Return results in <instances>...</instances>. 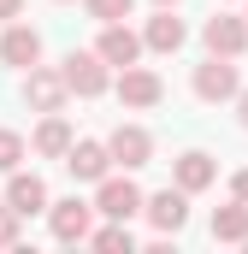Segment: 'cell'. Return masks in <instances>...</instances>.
Segmentation results:
<instances>
[{
	"label": "cell",
	"mask_w": 248,
	"mask_h": 254,
	"mask_svg": "<svg viewBox=\"0 0 248 254\" xmlns=\"http://www.w3.org/2000/svg\"><path fill=\"white\" fill-rule=\"evenodd\" d=\"M95 54H101V60L113 65V71H119V65H136L142 60V30H130V24H101V42H95Z\"/></svg>",
	"instance_id": "15"
},
{
	"label": "cell",
	"mask_w": 248,
	"mask_h": 254,
	"mask_svg": "<svg viewBox=\"0 0 248 254\" xmlns=\"http://www.w3.org/2000/svg\"><path fill=\"white\" fill-rule=\"evenodd\" d=\"M142 213V190L130 172H107L95 184V219H136Z\"/></svg>",
	"instance_id": "4"
},
{
	"label": "cell",
	"mask_w": 248,
	"mask_h": 254,
	"mask_svg": "<svg viewBox=\"0 0 248 254\" xmlns=\"http://www.w3.org/2000/svg\"><path fill=\"white\" fill-rule=\"evenodd\" d=\"M219 6H231V0H219Z\"/></svg>",
	"instance_id": "27"
},
{
	"label": "cell",
	"mask_w": 248,
	"mask_h": 254,
	"mask_svg": "<svg viewBox=\"0 0 248 254\" xmlns=\"http://www.w3.org/2000/svg\"><path fill=\"white\" fill-rule=\"evenodd\" d=\"M237 119H243V130H248V89H237Z\"/></svg>",
	"instance_id": "24"
},
{
	"label": "cell",
	"mask_w": 248,
	"mask_h": 254,
	"mask_svg": "<svg viewBox=\"0 0 248 254\" xmlns=\"http://www.w3.org/2000/svg\"><path fill=\"white\" fill-rule=\"evenodd\" d=\"M18 95H24L30 113H65V77L54 65H42V60L24 71V89H18Z\"/></svg>",
	"instance_id": "8"
},
{
	"label": "cell",
	"mask_w": 248,
	"mask_h": 254,
	"mask_svg": "<svg viewBox=\"0 0 248 254\" xmlns=\"http://www.w3.org/2000/svg\"><path fill=\"white\" fill-rule=\"evenodd\" d=\"M142 219L154 225V237H178L189 225V195L178 190V184H166V190L142 195Z\"/></svg>",
	"instance_id": "5"
},
{
	"label": "cell",
	"mask_w": 248,
	"mask_h": 254,
	"mask_svg": "<svg viewBox=\"0 0 248 254\" xmlns=\"http://www.w3.org/2000/svg\"><path fill=\"white\" fill-rule=\"evenodd\" d=\"M36 60H42V30L24 24V18H12V24L0 30V65H6V71H30Z\"/></svg>",
	"instance_id": "10"
},
{
	"label": "cell",
	"mask_w": 248,
	"mask_h": 254,
	"mask_svg": "<svg viewBox=\"0 0 248 254\" xmlns=\"http://www.w3.org/2000/svg\"><path fill=\"white\" fill-rule=\"evenodd\" d=\"M48 201H54V195H48V184H42L36 172H24V166H18V172H6V207H12L18 219L48 213Z\"/></svg>",
	"instance_id": "13"
},
{
	"label": "cell",
	"mask_w": 248,
	"mask_h": 254,
	"mask_svg": "<svg viewBox=\"0 0 248 254\" xmlns=\"http://www.w3.org/2000/svg\"><path fill=\"white\" fill-rule=\"evenodd\" d=\"M71 142H77V130H71L65 113H42V125H36V136H30V148H36L42 160H65Z\"/></svg>",
	"instance_id": "16"
},
{
	"label": "cell",
	"mask_w": 248,
	"mask_h": 254,
	"mask_svg": "<svg viewBox=\"0 0 248 254\" xmlns=\"http://www.w3.org/2000/svg\"><path fill=\"white\" fill-rule=\"evenodd\" d=\"M172 184L184 195H201V190H213L219 184V160L207 154V148H184L178 160H172Z\"/></svg>",
	"instance_id": "11"
},
{
	"label": "cell",
	"mask_w": 248,
	"mask_h": 254,
	"mask_svg": "<svg viewBox=\"0 0 248 254\" xmlns=\"http://www.w3.org/2000/svg\"><path fill=\"white\" fill-rule=\"evenodd\" d=\"M24 160H30V142H24L18 130H6V125H0V178H6V172H18Z\"/></svg>",
	"instance_id": "19"
},
{
	"label": "cell",
	"mask_w": 248,
	"mask_h": 254,
	"mask_svg": "<svg viewBox=\"0 0 248 254\" xmlns=\"http://www.w3.org/2000/svg\"><path fill=\"white\" fill-rule=\"evenodd\" d=\"M154 6H184V0H154Z\"/></svg>",
	"instance_id": "25"
},
{
	"label": "cell",
	"mask_w": 248,
	"mask_h": 254,
	"mask_svg": "<svg viewBox=\"0 0 248 254\" xmlns=\"http://www.w3.org/2000/svg\"><path fill=\"white\" fill-rule=\"evenodd\" d=\"M89 225H95V201H83V195L48 201V231H54V243H83Z\"/></svg>",
	"instance_id": "9"
},
{
	"label": "cell",
	"mask_w": 248,
	"mask_h": 254,
	"mask_svg": "<svg viewBox=\"0 0 248 254\" xmlns=\"http://www.w3.org/2000/svg\"><path fill=\"white\" fill-rule=\"evenodd\" d=\"M189 89H195V101H207V107H225V101H237V89H243V65H237V60H225V54H207V60L195 65Z\"/></svg>",
	"instance_id": "2"
},
{
	"label": "cell",
	"mask_w": 248,
	"mask_h": 254,
	"mask_svg": "<svg viewBox=\"0 0 248 254\" xmlns=\"http://www.w3.org/2000/svg\"><path fill=\"white\" fill-rule=\"evenodd\" d=\"M83 6H89V18H95V24H119V18L136 12V0H83Z\"/></svg>",
	"instance_id": "20"
},
{
	"label": "cell",
	"mask_w": 248,
	"mask_h": 254,
	"mask_svg": "<svg viewBox=\"0 0 248 254\" xmlns=\"http://www.w3.org/2000/svg\"><path fill=\"white\" fill-rule=\"evenodd\" d=\"M83 243H95L101 254H119V249L130 254V249H136V231H130V219H107V225H89Z\"/></svg>",
	"instance_id": "18"
},
{
	"label": "cell",
	"mask_w": 248,
	"mask_h": 254,
	"mask_svg": "<svg viewBox=\"0 0 248 254\" xmlns=\"http://www.w3.org/2000/svg\"><path fill=\"white\" fill-rule=\"evenodd\" d=\"M107 154H113L119 172H142V166L154 160V130H148V125H113Z\"/></svg>",
	"instance_id": "7"
},
{
	"label": "cell",
	"mask_w": 248,
	"mask_h": 254,
	"mask_svg": "<svg viewBox=\"0 0 248 254\" xmlns=\"http://www.w3.org/2000/svg\"><path fill=\"white\" fill-rule=\"evenodd\" d=\"M65 172H71V184H101L107 172H113V154H107V142H71L65 148Z\"/></svg>",
	"instance_id": "14"
},
{
	"label": "cell",
	"mask_w": 248,
	"mask_h": 254,
	"mask_svg": "<svg viewBox=\"0 0 248 254\" xmlns=\"http://www.w3.org/2000/svg\"><path fill=\"white\" fill-rule=\"evenodd\" d=\"M201 42H207V54H225V60H243L248 54V18L243 12H213L207 24H201Z\"/></svg>",
	"instance_id": "6"
},
{
	"label": "cell",
	"mask_w": 248,
	"mask_h": 254,
	"mask_svg": "<svg viewBox=\"0 0 248 254\" xmlns=\"http://www.w3.org/2000/svg\"><path fill=\"white\" fill-rule=\"evenodd\" d=\"M12 18H24V0H0V24H12Z\"/></svg>",
	"instance_id": "23"
},
{
	"label": "cell",
	"mask_w": 248,
	"mask_h": 254,
	"mask_svg": "<svg viewBox=\"0 0 248 254\" xmlns=\"http://www.w3.org/2000/svg\"><path fill=\"white\" fill-rule=\"evenodd\" d=\"M243 18H248V0H243Z\"/></svg>",
	"instance_id": "26"
},
{
	"label": "cell",
	"mask_w": 248,
	"mask_h": 254,
	"mask_svg": "<svg viewBox=\"0 0 248 254\" xmlns=\"http://www.w3.org/2000/svg\"><path fill=\"white\" fill-rule=\"evenodd\" d=\"M231 201H248V166H243V172H231Z\"/></svg>",
	"instance_id": "22"
},
{
	"label": "cell",
	"mask_w": 248,
	"mask_h": 254,
	"mask_svg": "<svg viewBox=\"0 0 248 254\" xmlns=\"http://www.w3.org/2000/svg\"><path fill=\"white\" fill-rule=\"evenodd\" d=\"M243 237H248V201L213 207V243H243Z\"/></svg>",
	"instance_id": "17"
},
{
	"label": "cell",
	"mask_w": 248,
	"mask_h": 254,
	"mask_svg": "<svg viewBox=\"0 0 248 254\" xmlns=\"http://www.w3.org/2000/svg\"><path fill=\"white\" fill-rule=\"evenodd\" d=\"M60 6H65V0H60Z\"/></svg>",
	"instance_id": "28"
},
{
	"label": "cell",
	"mask_w": 248,
	"mask_h": 254,
	"mask_svg": "<svg viewBox=\"0 0 248 254\" xmlns=\"http://www.w3.org/2000/svg\"><path fill=\"white\" fill-rule=\"evenodd\" d=\"M18 237H24V219L0 201V249H18Z\"/></svg>",
	"instance_id": "21"
},
{
	"label": "cell",
	"mask_w": 248,
	"mask_h": 254,
	"mask_svg": "<svg viewBox=\"0 0 248 254\" xmlns=\"http://www.w3.org/2000/svg\"><path fill=\"white\" fill-rule=\"evenodd\" d=\"M113 95H119L124 113H154L160 101H166V83H160V71H148V65H119V77H113Z\"/></svg>",
	"instance_id": "3"
},
{
	"label": "cell",
	"mask_w": 248,
	"mask_h": 254,
	"mask_svg": "<svg viewBox=\"0 0 248 254\" xmlns=\"http://www.w3.org/2000/svg\"><path fill=\"white\" fill-rule=\"evenodd\" d=\"M60 77H65V95H77V101H95V95L113 89V65L101 60L95 48H71L60 60Z\"/></svg>",
	"instance_id": "1"
},
{
	"label": "cell",
	"mask_w": 248,
	"mask_h": 254,
	"mask_svg": "<svg viewBox=\"0 0 248 254\" xmlns=\"http://www.w3.org/2000/svg\"><path fill=\"white\" fill-rule=\"evenodd\" d=\"M184 42H189V24L178 18V6H160L142 24V54H178Z\"/></svg>",
	"instance_id": "12"
}]
</instances>
